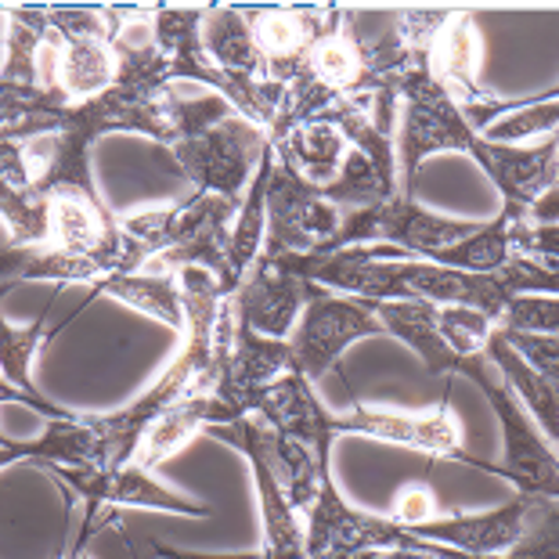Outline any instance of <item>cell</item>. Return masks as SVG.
Returning a JSON list of instances; mask_svg holds the SVG:
<instances>
[{
	"label": "cell",
	"mask_w": 559,
	"mask_h": 559,
	"mask_svg": "<svg viewBox=\"0 0 559 559\" xmlns=\"http://www.w3.org/2000/svg\"><path fill=\"white\" fill-rule=\"evenodd\" d=\"M156 556H163V559H231V556H192V552H174V549H159V545H156ZM235 559H260V556H235Z\"/></svg>",
	"instance_id": "38"
},
{
	"label": "cell",
	"mask_w": 559,
	"mask_h": 559,
	"mask_svg": "<svg viewBox=\"0 0 559 559\" xmlns=\"http://www.w3.org/2000/svg\"><path fill=\"white\" fill-rule=\"evenodd\" d=\"M235 213H239L235 199L195 192L185 202H177V206L141 210L134 217L120 221V228L134 242H141L148 260H156V267H202L217 278L224 267V249H228Z\"/></svg>",
	"instance_id": "3"
},
{
	"label": "cell",
	"mask_w": 559,
	"mask_h": 559,
	"mask_svg": "<svg viewBox=\"0 0 559 559\" xmlns=\"http://www.w3.org/2000/svg\"><path fill=\"white\" fill-rule=\"evenodd\" d=\"M51 477L62 480L76 498L87 506H105L109 516L116 509H163V513H181V516H206L210 509L199 502H188L170 487L152 480L148 469L127 462L120 469H94V466H51Z\"/></svg>",
	"instance_id": "14"
},
{
	"label": "cell",
	"mask_w": 559,
	"mask_h": 559,
	"mask_svg": "<svg viewBox=\"0 0 559 559\" xmlns=\"http://www.w3.org/2000/svg\"><path fill=\"white\" fill-rule=\"evenodd\" d=\"M365 304L372 307V314L379 318L383 332L397 336L401 343H408L430 372H440V376L462 372V361L466 358H459L444 343V336L437 332L433 304H408V300H365Z\"/></svg>",
	"instance_id": "20"
},
{
	"label": "cell",
	"mask_w": 559,
	"mask_h": 559,
	"mask_svg": "<svg viewBox=\"0 0 559 559\" xmlns=\"http://www.w3.org/2000/svg\"><path fill=\"white\" fill-rule=\"evenodd\" d=\"M545 502L556 498H538V495H516L513 502L495 509V513H477V516H433L415 527H404L408 534L423 542L444 545V549L466 552V556H502L506 549L527 534L534 516L542 513Z\"/></svg>",
	"instance_id": "13"
},
{
	"label": "cell",
	"mask_w": 559,
	"mask_h": 559,
	"mask_svg": "<svg viewBox=\"0 0 559 559\" xmlns=\"http://www.w3.org/2000/svg\"><path fill=\"white\" fill-rule=\"evenodd\" d=\"M55 83L69 105L91 102L116 83V55L109 37H73L55 47Z\"/></svg>",
	"instance_id": "23"
},
{
	"label": "cell",
	"mask_w": 559,
	"mask_h": 559,
	"mask_svg": "<svg viewBox=\"0 0 559 559\" xmlns=\"http://www.w3.org/2000/svg\"><path fill=\"white\" fill-rule=\"evenodd\" d=\"M401 527H415V523L433 520V491L426 484H408L404 491L394 495V516Z\"/></svg>",
	"instance_id": "36"
},
{
	"label": "cell",
	"mask_w": 559,
	"mask_h": 559,
	"mask_svg": "<svg viewBox=\"0 0 559 559\" xmlns=\"http://www.w3.org/2000/svg\"><path fill=\"white\" fill-rule=\"evenodd\" d=\"M556 120H559V102H556V94H549V98H538L531 105H513L509 116H502V120H495L491 127H487L484 141L487 145H506L509 148L523 138L552 134Z\"/></svg>",
	"instance_id": "31"
},
{
	"label": "cell",
	"mask_w": 559,
	"mask_h": 559,
	"mask_svg": "<svg viewBox=\"0 0 559 559\" xmlns=\"http://www.w3.org/2000/svg\"><path fill=\"white\" fill-rule=\"evenodd\" d=\"M44 44V19L40 4L33 8H11V29H8V58L0 69V80L15 87H40L37 80V55ZM51 87V83H47Z\"/></svg>",
	"instance_id": "30"
},
{
	"label": "cell",
	"mask_w": 559,
	"mask_h": 559,
	"mask_svg": "<svg viewBox=\"0 0 559 559\" xmlns=\"http://www.w3.org/2000/svg\"><path fill=\"white\" fill-rule=\"evenodd\" d=\"M376 332H383V325H379V318L365 300L332 296L325 289H318V285H307V304L289 332L296 372L311 383V379L325 376L340 361V354L350 343L376 336Z\"/></svg>",
	"instance_id": "7"
},
{
	"label": "cell",
	"mask_w": 559,
	"mask_h": 559,
	"mask_svg": "<svg viewBox=\"0 0 559 559\" xmlns=\"http://www.w3.org/2000/svg\"><path fill=\"white\" fill-rule=\"evenodd\" d=\"M206 426H221L217 401L202 397V394H185L170 412L163 415V419L152 423V430L141 437V444H138L134 459H130V462L152 473L159 462L170 459L188 437H195L199 430H206Z\"/></svg>",
	"instance_id": "27"
},
{
	"label": "cell",
	"mask_w": 559,
	"mask_h": 559,
	"mask_svg": "<svg viewBox=\"0 0 559 559\" xmlns=\"http://www.w3.org/2000/svg\"><path fill=\"white\" fill-rule=\"evenodd\" d=\"M332 433H365L386 444L423 451L433 459H466L462 455V433L455 415L448 408V397L437 404L433 412H386L368 408V404H354L350 415H329Z\"/></svg>",
	"instance_id": "12"
},
{
	"label": "cell",
	"mask_w": 559,
	"mask_h": 559,
	"mask_svg": "<svg viewBox=\"0 0 559 559\" xmlns=\"http://www.w3.org/2000/svg\"><path fill=\"white\" fill-rule=\"evenodd\" d=\"M11 289H15V282H4V285H0V300H4V296H8ZM0 383H4V379H0Z\"/></svg>",
	"instance_id": "40"
},
{
	"label": "cell",
	"mask_w": 559,
	"mask_h": 559,
	"mask_svg": "<svg viewBox=\"0 0 559 559\" xmlns=\"http://www.w3.org/2000/svg\"><path fill=\"white\" fill-rule=\"evenodd\" d=\"M275 159L285 166H293L307 185L325 188L340 177L343 159H347V138L340 134L332 123H304L293 127L289 134H282L278 141H267Z\"/></svg>",
	"instance_id": "21"
},
{
	"label": "cell",
	"mask_w": 559,
	"mask_h": 559,
	"mask_svg": "<svg viewBox=\"0 0 559 559\" xmlns=\"http://www.w3.org/2000/svg\"><path fill=\"white\" fill-rule=\"evenodd\" d=\"M506 340V347L516 354L523 365H531L534 372L559 383V336L556 332H506L495 329Z\"/></svg>",
	"instance_id": "35"
},
{
	"label": "cell",
	"mask_w": 559,
	"mask_h": 559,
	"mask_svg": "<svg viewBox=\"0 0 559 559\" xmlns=\"http://www.w3.org/2000/svg\"><path fill=\"white\" fill-rule=\"evenodd\" d=\"M26 459H37L44 466H102L98 437H94L91 423H80L76 415L51 423L37 440H8V444H0V469Z\"/></svg>",
	"instance_id": "24"
},
{
	"label": "cell",
	"mask_w": 559,
	"mask_h": 559,
	"mask_svg": "<svg viewBox=\"0 0 559 559\" xmlns=\"http://www.w3.org/2000/svg\"><path fill=\"white\" fill-rule=\"evenodd\" d=\"M307 285L311 282L296 278L285 267H278L275 260L260 257L228 300L235 307V318L249 332L271 340H289L296 318H300L307 304Z\"/></svg>",
	"instance_id": "15"
},
{
	"label": "cell",
	"mask_w": 559,
	"mask_h": 559,
	"mask_svg": "<svg viewBox=\"0 0 559 559\" xmlns=\"http://www.w3.org/2000/svg\"><path fill=\"white\" fill-rule=\"evenodd\" d=\"M430 73L451 98H462L459 109L491 102L480 87V40L473 33V15H455L451 11L448 26L440 29L430 51Z\"/></svg>",
	"instance_id": "19"
},
{
	"label": "cell",
	"mask_w": 559,
	"mask_h": 559,
	"mask_svg": "<svg viewBox=\"0 0 559 559\" xmlns=\"http://www.w3.org/2000/svg\"><path fill=\"white\" fill-rule=\"evenodd\" d=\"M257 423H264L271 433H285L304 440L307 448H314L321 459H329V412L314 401L311 386L300 372L282 376L275 386L264 390L253 404Z\"/></svg>",
	"instance_id": "17"
},
{
	"label": "cell",
	"mask_w": 559,
	"mask_h": 559,
	"mask_svg": "<svg viewBox=\"0 0 559 559\" xmlns=\"http://www.w3.org/2000/svg\"><path fill=\"white\" fill-rule=\"evenodd\" d=\"M556 134H549V141L538 148H506V145H487V141L477 134L473 141L469 156L477 159L487 177L498 185L506 206L513 210L516 217H527L531 202L545 195L549 188H556V170H559V156H556Z\"/></svg>",
	"instance_id": "16"
},
{
	"label": "cell",
	"mask_w": 559,
	"mask_h": 559,
	"mask_svg": "<svg viewBox=\"0 0 559 559\" xmlns=\"http://www.w3.org/2000/svg\"><path fill=\"white\" fill-rule=\"evenodd\" d=\"M556 325H559L556 296H542V293L513 296L495 321V329H506V332H556Z\"/></svg>",
	"instance_id": "34"
},
{
	"label": "cell",
	"mask_w": 559,
	"mask_h": 559,
	"mask_svg": "<svg viewBox=\"0 0 559 559\" xmlns=\"http://www.w3.org/2000/svg\"><path fill=\"white\" fill-rule=\"evenodd\" d=\"M242 455L253 462V477L260 491V509H264V552L260 559H307V542H304V516L289 506V498L278 487L275 473L267 469V462L260 459L253 444L239 440Z\"/></svg>",
	"instance_id": "22"
},
{
	"label": "cell",
	"mask_w": 559,
	"mask_h": 559,
	"mask_svg": "<svg viewBox=\"0 0 559 559\" xmlns=\"http://www.w3.org/2000/svg\"><path fill=\"white\" fill-rule=\"evenodd\" d=\"M69 109V98L58 87H15V83L0 80V130L22 127L37 116H58Z\"/></svg>",
	"instance_id": "33"
},
{
	"label": "cell",
	"mask_w": 559,
	"mask_h": 559,
	"mask_svg": "<svg viewBox=\"0 0 559 559\" xmlns=\"http://www.w3.org/2000/svg\"><path fill=\"white\" fill-rule=\"evenodd\" d=\"M271 163H275V152H264L257 174L249 177V192L239 202V213L231 221L228 231V249H224V267L217 275V289L221 296H228L239 289L242 278L253 271L260 260V246H264V231H267V177H271Z\"/></svg>",
	"instance_id": "18"
},
{
	"label": "cell",
	"mask_w": 559,
	"mask_h": 559,
	"mask_svg": "<svg viewBox=\"0 0 559 559\" xmlns=\"http://www.w3.org/2000/svg\"><path fill=\"white\" fill-rule=\"evenodd\" d=\"M246 15V11H242ZM347 11L336 4L325 8H260L253 15H246L249 33L260 58H264V73L278 87H289L293 80H300L311 66V55L321 37H329L340 26Z\"/></svg>",
	"instance_id": "9"
},
{
	"label": "cell",
	"mask_w": 559,
	"mask_h": 559,
	"mask_svg": "<svg viewBox=\"0 0 559 559\" xmlns=\"http://www.w3.org/2000/svg\"><path fill=\"white\" fill-rule=\"evenodd\" d=\"M47 321H51V307H44L40 318L26 329H15L0 318V376H4V383L11 390H19V394L33 404V412L47 415L51 423H62V419H73V415H69L66 408H55L51 401H44L37 394V386H33V379H29L33 358H37V350L44 347V340L51 336Z\"/></svg>",
	"instance_id": "25"
},
{
	"label": "cell",
	"mask_w": 559,
	"mask_h": 559,
	"mask_svg": "<svg viewBox=\"0 0 559 559\" xmlns=\"http://www.w3.org/2000/svg\"><path fill=\"white\" fill-rule=\"evenodd\" d=\"M397 102H404L401 116V156H397V195L415 199V177L419 166L437 152H466L477 141V130L466 123L459 102L440 87L430 66L408 69L394 80Z\"/></svg>",
	"instance_id": "4"
},
{
	"label": "cell",
	"mask_w": 559,
	"mask_h": 559,
	"mask_svg": "<svg viewBox=\"0 0 559 559\" xmlns=\"http://www.w3.org/2000/svg\"><path fill=\"white\" fill-rule=\"evenodd\" d=\"M116 296L134 311L163 321L170 329H185V307H181V282L174 271H130V275H109L91 285V296Z\"/></svg>",
	"instance_id": "26"
},
{
	"label": "cell",
	"mask_w": 559,
	"mask_h": 559,
	"mask_svg": "<svg viewBox=\"0 0 559 559\" xmlns=\"http://www.w3.org/2000/svg\"><path fill=\"white\" fill-rule=\"evenodd\" d=\"M296 372L289 340H271L249 332L239 318H235V336L228 361H224L221 383L213 390V401L221 408V426L253 415V404L264 390H271L282 376Z\"/></svg>",
	"instance_id": "11"
},
{
	"label": "cell",
	"mask_w": 559,
	"mask_h": 559,
	"mask_svg": "<svg viewBox=\"0 0 559 559\" xmlns=\"http://www.w3.org/2000/svg\"><path fill=\"white\" fill-rule=\"evenodd\" d=\"M509 257H513V246H509V210H502L491 224H480L469 239L437 249V253L423 260L451 271H469V275H491V271H502L509 264Z\"/></svg>",
	"instance_id": "29"
},
{
	"label": "cell",
	"mask_w": 559,
	"mask_h": 559,
	"mask_svg": "<svg viewBox=\"0 0 559 559\" xmlns=\"http://www.w3.org/2000/svg\"><path fill=\"white\" fill-rule=\"evenodd\" d=\"M289 275L340 289L343 296L358 300H408L433 307H473V311L498 321L502 307L520 293L556 296V271L534 264V260L509 257V264L491 275H469L430 264L419 257L372 260L368 246H347L325 257H267Z\"/></svg>",
	"instance_id": "1"
},
{
	"label": "cell",
	"mask_w": 559,
	"mask_h": 559,
	"mask_svg": "<svg viewBox=\"0 0 559 559\" xmlns=\"http://www.w3.org/2000/svg\"><path fill=\"white\" fill-rule=\"evenodd\" d=\"M44 246H0V285L4 282H22L33 275Z\"/></svg>",
	"instance_id": "37"
},
{
	"label": "cell",
	"mask_w": 559,
	"mask_h": 559,
	"mask_svg": "<svg viewBox=\"0 0 559 559\" xmlns=\"http://www.w3.org/2000/svg\"><path fill=\"white\" fill-rule=\"evenodd\" d=\"M267 148L271 145L264 130L242 116H231L217 94L192 105L188 123L177 130V141L170 145L177 166L195 185V192H213L235 202H239L249 177L257 174Z\"/></svg>",
	"instance_id": "2"
},
{
	"label": "cell",
	"mask_w": 559,
	"mask_h": 559,
	"mask_svg": "<svg viewBox=\"0 0 559 559\" xmlns=\"http://www.w3.org/2000/svg\"><path fill=\"white\" fill-rule=\"evenodd\" d=\"M462 379L480 386V394L491 401V408L498 412L506 433V459H502V477H509L523 495H538V498H556L559 495V466H556V451L545 444L542 433L534 430L531 415L523 412V404L509 394V386L498 376H491L484 354L462 361Z\"/></svg>",
	"instance_id": "6"
},
{
	"label": "cell",
	"mask_w": 559,
	"mask_h": 559,
	"mask_svg": "<svg viewBox=\"0 0 559 559\" xmlns=\"http://www.w3.org/2000/svg\"><path fill=\"white\" fill-rule=\"evenodd\" d=\"M66 112L37 116V120L0 130V217L8 221L15 246H44L51 242V221H47V202L33 185L22 141L51 134L62 123Z\"/></svg>",
	"instance_id": "10"
},
{
	"label": "cell",
	"mask_w": 559,
	"mask_h": 559,
	"mask_svg": "<svg viewBox=\"0 0 559 559\" xmlns=\"http://www.w3.org/2000/svg\"><path fill=\"white\" fill-rule=\"evenodd\" d=\"M433 325L459 358H477L495 332V321L473 307H433Z\"/></svg>",
	"instance_id": "32"
},
{
	"label": "cell",
	"mask_w": 559,
	"mask_h": 559,
	"mask_svg": "<svg viewBox=\"0 0 559 559\" xmlns=\"http://www.w3.org/2000/svg\"><path fill=\"white\" fill-rule=\"evenodd\" d=\"M0 401H15V404H26V408H33V404H29L26 397H22L19 390H11L8 383H0ZM0 444H8V437H4V433H0Z\"/></svg>",
	"instance_id": "39"
},
{
	"label": "cell",
	"mask_w": 559,
	"mask_h": 559,
	"mask_svg": "<svg viewBox=\"0 0 559 559\" xmlns=\"http://www.w3.org/2000/svg\"><path fill=\"white\" fill-rule=\"evenodd\" d=\"M477 231V224H462V221H444L426 213L415 199L390 195L376 206L354 210L347 224H343L340 249L347 246H368V242H386L404 249L412 257H430L437 249H448Z\"/></svg>",
	"instance_id": "8"
},
{
	"label": "cell",
	"mask_w": 559,
	"mask_h": 559,
	"mask_svg": "<svg viewBox=\"0 0 559 559\" xmlns=\"http://www.w3.org/2000/svg\"><path fill=\"white\" fill-rule=\"evenodd\" d=\"M484 358H487V365L502 372V383L509 386V394L527 404V412L538 419L542 430L556 440L559 437V397H556L552 379H545L534 372L531 365H523L516 354L506 347V340L498 336V332H491V340H487Z\"/></svg>",
	"instance_id": "28"
},
{
	"label": "cell",
	"mask_w": 559,
	"mask_h": 559,
	"mask_svg": "<svg viewBox=\"0 0 559 559\" xmlns=\"http://www.w3.org/2000/svg\"><path fill=\"white\" fill-rule=\"evenodd\" d=\"M350 210L321 195L293 166L271 163L267 177V231L260 257H325L340 249Z\"/></svg>",
	"instance_id": "5"
}]
</instances>
